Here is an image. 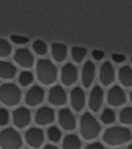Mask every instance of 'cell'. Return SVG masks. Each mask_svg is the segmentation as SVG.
<instances>
[{
    "label": "cell",
    "mask_w": 132,
    "mask_h": 149,
    "mask_svg": "<svg viewBox=\"0 0 132 149\" xmlns=\"http://www.w3.org/2000/svg\"><path fill=\"white\" fill-rule=\"evenodd\" d=\"M37 78L44 85L53 84L57 79V68L49 59H40L36 66Z\"/></svg>",
    "instance_id": "1"
},
{
    "label": "cell",
    "mask_w": 132,
    "mask_h": 149,
    "mask_svg": "<svg viewBox=\"0 0 132 149\" xmlns=\"http://www.w3.org/2000/svg\"><path fill=\"white\" fill-rule=\"evenodd\" d=\"M104 142L109 145H121L131 140V132L128 128L122 126H114L105 130L103 135Z\"/></svg>",
    "instance_id": "2"
},
{
    "label": "cell",
    "mask_w": 132,
    "mask_h": 149,
    "mask_svg": "<svg viewBox=\"0 0 132 149\" xmlns=\"http://www.w3.org/2000/svg\"><path fill=\"white\" fill-rule=\"evenodd\" d=\"M100 124L96 118L90 113H85L81 118V135L84 139H95L100 133Z\"/></svg>",
    "instance_id": "3"
},
{
    "label": "cell",
    "mask_w": 132,
    "mask_h": 149,
    "mask_svg": "<svg viewBox=\"0 0 132 149\" xmlns=\"http://www.w3.org/2000/svg\"><path fill=\"white\" fill-rule=\"evenodd\" d=\"M21 90L16 84L5 83L0 86V102L6 106H16L21 100Z\"/></svg>",
    "instance_id": "4"
},
{
    "label": "cell",
    "mask_w": 132,
    "mask_h": 149,
    "mask_svg": "<svg viewBox=\"0 0 132 149\" xmlns=\"http://www.w3.org/2000/svg\"><path fill=\"white\" fill-rule=\"evenodd\" d=\"M21 135L16 130L7 127L0 133V148L2 149H20L22 147Z\"/></svg>",
    "instance_id": "5"
},
{
    "label": "cell",
    "mask_w": 132,
    "mask_h": 149,
    "mask_svg": "<svg viewBox=\"0 0 132 149\" xmlns=\"http://www.w3.org/2000/svg\"><path fill=\"white\" fill-rule=\"evenodd\" d=\"M12 119H14V123L17 127L23 128L30 123L31 113L27 108H18L12 113Z\"/></svg>",
    "instance_id": "6"
},
{
    "label": "cell",
    "mask_w": 132,
    "mask_h": 149,
    "mask_svg": "<svg viewBox=\"0 0 132 149\" xmlns=\"http://www.w3.org/2000/svg\"><path fill=\"white\" fill-rule=\"evenodd\" d=\"M44 88H41L38 85H34V86H32L27 91L25 100L27 105L33 107V106L39 105L40 102L44 100Z\"/></svg>",
    "instance_id": "7"
},
{
    "label": "cell",
    "mask_w": 132,
    "mask_h": 149,
    "mask_svg": "<svg viewBox=\"0 0 132 149\" xmlns=\"http://www.w3.org/2000/svg\"><path fill=\"white\" fill-rule=\"evenodd\" d=\"M26 141L31 147L33 148H38L41 146V144L44 143V132L40 128L37 127H31L26 132L25 134Z\"/></svg>",
    "instance_id": "8"
},
{
    "label": "cell",
    "mask_w": 132,
    "mask_h": 149,
    "mask_svg": "<svg viewBox=\"0 0 132 149\" xmlns=\"http://www.w3.org/2000/svg\"><path fill=\"white\" fill-rule=\"evenodd\" d=\"M14 58H15V61H16L20 66L26 68H31L33 65V62H34V58H33L32 53L28 49H24V48L17 50L16 53H15Z\"/></svg>",
    "instance_id": "9"
},
{
    "label": "cell",
    "mask_w": 132,
    "mask_h": 149,
    "mask_svg": "<svg viewBox=\"0 0 132 149\" xmlns=\"http://www.w3.org/2000/svg\"><path fill=\"white\" fill-rule=\"evenodd\" d=\"M55 119V112L50 107H41L35 113V121L39 125H46L52 123Z\"/></svg>",
    "instance_id": "10"
},
{
    "label": "cell",
    "mask_w": 132,
    "mask_h": 149,
    "mask_svg": "<svg viewBox=\"0 0 132 149\" xmlns=\"http://www.w3.org/2000/svg\"><path fill=\"white\" fill-rule=\"evenodd\" d=\"M67 100L66 92L59 85H56L53 88H51L49 92V102L54 106H62Z\"/></svg>",
    "instance_id": "11"
},
{
    "label": "cell",
    "mask_w": 132,
    "mask_h": 149,
    "mask_svg": "<svg viewBox=\"0 0 132 149\" xmlns=\"http://www.w3.org/2000/svg\"><path fill=\"white\" fill-rule=\"evenodd\" d=\"M61 80L65 85H71L77 80V70L72 63H66L61 70Z\"/></svg>",
    "instance_id": "12"
},
{
    "label": "cell",
    "mask_w": 132,
    "mask_h": 149,
    "mask_svg": "<svg viewBox=\"0 0 132 149\" xmlns=\"http://www.w3.org/2000/svg\"><path fill=\"white\" fill-rule=\"evenodd\" d=\"M70 100H71L72 108L77 112L82 111L86 104V96L83 89L81 87H75L72 89L70 93Z\"/></svg>",
    "instance_id": "13"
},
{
    "label": "cell",
    "mask_w": 132,
    "mask_h": 149,
    "mask_svg": "<svg viewBox=\"0 0 132 149\" xmlns=\"http://www.w3.org/2000/svg\"><path fill=\"white\" fill-rule=\"evenodd\" d=\"M107 102L111 106H121L125 104L126 102V95L123 89L119 86H114L111 90L109 91L107 94Z\"/></svg>",
    "instance_id": "14"
},
{
    "label": "cell",
    "mask_w": 132,
    "mask_h": 149,
    "mask_svg": "<svg viewBox=\"0 0 132 149\" xmlns=\"http://www.w3.org/2000/svg\"><path fill=\"white\" fill-rule=\"evenodd\" d=\"M59 123L66 130H72L75 127V118L69 109L60 110V112H59Z\"/></svg>",
    "instance_id": "15"
},
{
    "label": "cell",
    "mask_w": 132,
    "mask_h": 149,
    "mask_svg": "<svg viewBox=\"0 0 132 149\" xmlns=\"http://www.w3.org/2000/svg\"><path fill=\"white\" fill-rule=\"evenodd\" d=\"M95 77V65L92 61H87L84 64L83 70H82V82L86 88L91 86V84L94 81Z\"/></svg>",
    "instance_id": "16"
},
{
    "label": "cell",
    "mask_w": 132,
    "mask_h": 149,
    "mask_svg": "<svg viewBox=\"0 0 132 149\" xmlns=\"http://www.w3.org/2000/svg\"><path fill=\"white\" fill-rule=\"evenodd\" d=\"M102 100H103V90L100 86H95L92 89L90 94V100H89V106L91 110L94 112H98L101 108Z\"/></svg>",
    "instance_id": "17"
},
{
    "label": "cell",
    "mask_w": 132,
    "mask_h": 149,
    "mask_svg": "<svg viewBox=\"0 0 132 149\" xmlns=\"http://www.w3.org/2000/svg\"><path fill=\"white\" fill-rule=\"evenodd\" d=\"M115 80V70L113 65L106 61L101 65L100 68V82L103 85L107 86L109 84H111Z\"/></svg>",
    "instance_id": "18"
},
{
    "label": "cell",
    "mask_w": 132,
    "mask_h": 149,
    "mask_svg": "<svg viewBox=\"0 0 132 149\" xmlns=\"http://www.w3.org/2000/svg\"><path fill=\"white\" fill-rule=\"evenodd\" d=\"M17 74V68L8 61H0V78L5 80L14 79Z\"/></svg>",
    "instance_id": "19"
},
{
    "label": "cell",
    "mask_w": 132,
    "mask_h": 149,
    "mask_svg": "<svg viewBox=\"0 0 132 149\" xmlns=\"http://www.w3.org/2000/svg\"><path fill=\"white\" fill-rule=\"evenodd\" d=\"M52 54H53L54 59L57 62H62L67 56V47L64 44L55 42L52 45Z\"/></svg>",
    "instance_id": "20"
},
{
    "label": "cell",
    "mask_w": 132,
    "mask_h": 149,
    "mask_svg": "<svg viewBox=\"0 0 132 149\" xmlns=\"http://www.w3.org/2000/svg\"><path fill=\"white\" fill-rule=\"evenodd\" d=\"M119 79L126 87L132 86V68L128 65L122 66L119 70Z\"/></svg>",
    "instance_id": "21"
},
{
    "label": "cell",
    "mask_w": 132,
    "mask_h": 149,
    "mask_svg": "<svg viewBox=\"0 0 132 149\" xmlns=\"http://www.w3.org/2000/svg\"><path fill=\"white\" fill-rule=\"evenodd\" d=\"M63 149H81L82 142L75 135H67L63 140Z\"/></svg>",
    "instance_id": "22"
},
{
    "label": "cell",
    "mask_w": 132,
    "mask_h": 149,
    "mask_svg": "<svg viewBox=\"0 0 132 149\" xmlns=\"http://www.w3.org/2000/svg\"><path fill=\"white\" fill-rule=\"evenodd\" d=\"M71 55L73 60L75 62L79 63L83 61V59L85 58V56L87 55V50L85 48H82V47H74L71 50Z\"/></svg>",
    "instance_id": "23"
},
{
    "label": "cell",
    "mask_w": 132,
    "mask_h": 149,
    "mask_svg": "<svg viewBox=\"0 0 132 149\" xmlns=\"http://www.w3.org/2000/svg\"><path fill=\"white\" fill-rule=\"evenodd\" d=\"M120 121L122 123H126V124L132 123V108L128 107L121 111Z\"/></svg>",
    "instance_id": "24"
},
{
    "label": "cell",
    "mask_w": 132,
    "mask_h": 149,
    "mask_svg": "<svg viewBox=\"0 0 132 149\" xmlns=\"http://www.w3.org/2000/svg\"><path fill=\"white\" fill-rule=\"evenodd\" d=\"M12 53V46L4 38H0V57H6Z\"/></svg>",
    "instance_id": "25"
},
{
    "label": "cell",
    "mask_w": 132,
    "mask_h": 149,
    "mask_svg": "<svg viewBox=\"0 0 132 149\" xmlns=\"http://www.w3.org/2000/svg\"><path fill=\"white\" fill-rule=\"evenodd\" d=\"M61 136H62V134H61L60 130L58 127H56V126H52V127H50L48 130V137H49V139L51 140L52 142H59L61 139Z\"/></svg>",
    "instance_id": "26"
},
{
    "label": "cell",
    "mask_w": 132,
    "mask_h": 149,
    "mask_svg": "<svg viewBox=\"0 0 132 149\" xmlns=\"http://www.w3.org/2000/svg\"><path fill=\"white\" fill-rule=\"evenodd\" d=\"M33 81V74L31 72H22L20 77H19V82L22 86H28L29 84H31Z\"/></svg>",
    "instance_id": "27"
},
{
    "label": "cell",
    "mask_w": 132,
    "mask_h": 149,
    "mask_svg": "<svg viewBox=\"0 0 132 149\" xmlns=\"http://www.w3.org/2000/svg\"><path fill=\"white\" fill-rule=\"evenodd\" d=\"M101 120H102V122H104V123H106V124L113 123V122L116 120L115 112L111 109H105L101 114Z\"/></svg>",
    "instance_id": "28"
},
{
    "label": "cell",
    "mask_w": 132,
    "mask_h": 149,
    "mask_svg": "<svg viewBox=\"0 0 132 149\" xmlns=\"http://www.w3.org/2000/svg\"><path fill=\"white\" fill-rule=\"evenodd\" d=\"M33 50L38 55H46V52H48V47L44 44V42L38 40L33 42Z\"/></svg>",
    "instance_id": "29"
},
{
    "label": "cell",
    "mask_w": 132,
    "mask_h": 149,
    "mask_svg": "<svg viewBox=\"0 0 132 149\" xmlns=\"http://www.w3.org/2000/svg\"><path fill=\"white\" fill-rule=\"evenodd\" d=\"M9 121V113L6 109H0V125H6Z\"/></svg>",
    "instance_id": "30"
},
{
    "label": "cell",
    "mask_w": 132,
    "mask_h": 149,
    "mask_svg": "<svg viewBox=\"0 0 132 149\" xmlns=\"http://www.w3.org/2000/svg\"><path fill=\"white\" fill-rule=\"evenodd\" d=\"M10 38H12V40L15 42V44H18V45H24V44H27L28 42L27 37L20 36V35H12Z\"/></svg>",
    "instance_id": "31"
},
{
    "label": "cell",
    "mask_w": 132,
    "mask_h": 149,
    "mask_svg": "<svg viewBox=\"0 0 132 149\" xmlns=\"http://www.w3.org/2000/svg\"><path fill=\"white\" fill-rule=\"evenodd\" d=\"M92 56H93V58L95 59V60L99 61V60H101L103 57H104V53H103L102 51H100V50H95V51L92 52Z\"/></svg>",
    "instance_id": "32"
},
{
    "label": "cell",
    "mask_w": 132,
    "mask_h": 149,
    "mask_svg": "<svg viewBox=\"0 0 132 149\" xmlns=\"http://www.w3.org/2000/svg\"><path fill=\"white\" fill-rule=\"evenodd\" d=\"M85 149H104L103 145L99 142H94V143H91V144L87 145L86 148Z\"/></svg>",
    "instance_id": "33"
},
{
    "label": "cell",
    "mask_w": 132,
    "mask_h": 149,
    "mask_svg": "<svg viewBox=\"0 0 132 149\" xmlns=\"http://www.w3.org/2000/svg\"><path fill=\"white\" fill-rule=\"evenodd\" d=\"M113 59H114V61H116V62L120 63V62H123L124 60H125V56L124 55H120V54H113Z\"/></svg>",
    "instance_id": "34"
},
{
    "label": "cell",
    "mask_w": 132,
    "mask_h": 149,
    "mask_svg": "<svg viewBox=\"0 0 132 149\" xmlns=\"http://www.w3.org/2000/svg\"><path fill=\"white\" fill-rule=\"evenodd\" d=\"M44 149H58V148L56 146H54V145H46Z\"/></svg>",
    "instance_id": "35"
},
{
    "label": "cell",
    "mask_w": 132,
    "mask_h": 149,
    "mask_svg": "<svg viewBox=\"0 0 132 149\" xmlns=\"http://www.w3.org/2000/svg\"><path fill=\"white\" fill-rule=\"evenodd\" d=\"M130 100H131V102H132V91H131V93H130Z\"/></svg>",
    "instance_id": "36"
},
{
    "label": "cell",
    "mask_w": 132,
    "mask_h": 149,
    "mask_svg": "<svg viewBox=\"0 0 132 149\" xmlns=\"http://www.w3.org/2000/svg\"><path fill=\"white\" fill-rule=\"evenodd\" d=\"M128 149H132V144H131V145H130V146H129V147H128Z\"/></svg>",
    "instance_id": "37"
},
{
    "label": "cell",
    "mask_w": 132,
    "mask_h": 149,
    "mask_svg": "<svg viewBox=\"0 0 132 149\" xmlns=\"http://www.w3.org/2000/svg\"><path fill=\"white\" fill-rule=\"evenodd\" d=\"M131 61H132V59H131Z\"/></svg>",
    "instance_id": "38"
}]
</instances>
